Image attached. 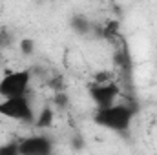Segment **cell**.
<instances>
[{"label":"cell","mask_w":157,"mask_h":155,"mask_svg":"<svg viewBox=\"0 0 157 155\" xmlns=\"http://www.w3.org/2000/svg\"><path fill=\"white\" fill-rule=\"evenodd\" d=\"M135 115H137V104L133 100H124V102H113L104 108H97V112L93 113V122L110 131L122 133L130 128Z\"/></svg>","instance_id":"6da1fadb"},{"label":"cell","mask_w":157,"mask_h":155,"mask_svg":"<svg viewBox=\"0 0 157 155\" xmlns=\"http://www.w3.org/2000/svg\"><path fill=\"white\" fill-rule=\"evenodd\" d=\"M0 115L18 120V122H26V124L35 122V112L31 108L28 95H17V97L2 99L0 100Z\"/></svg>","instance_id":"7a4b0ae2"},{"label":"cell","mask_w":157,"mask_h":155,"mask_svg":"<svg viewBox=\"0 0 157 155\" xmlns=\"http://www.w3.org/2000/svg\"><path fill=\"white\" fill-rule=\"evenodd\" d=\"M33 73L29 70H17L9 71L0 78V97H17V95H26L31 84Z\"/></svg>","instance_id":"3957f363"},{"label":"cell","mask_w":157,"mask_h":155,"mask_svg":"<svg viewBox=\"0 0 157 155\" xmlns=\"http://www.w3.org/2000/svg\"><path fill=\"white\" fill-rule=\"evenodd\" d=\"M121 93H122L121 86H119L117 82H113V80L102 82V84L93 82V84L90 86V97H91V100L95 102L97 108H104V106L113 104L119 99Z\"/></svg>","instance_id":"277c9868"},{"label":"cell","mask_w":157,"mask_h":155,"mask_svg":"<svg viewBox=\"0 0 157 155\" xmlns=\"http://www.w3.org/2000/svg\"><path fill=\"white\" fill-rule=\"evenodd\" d=\"M20 155H48L53 152V141L48 135H31L18 141Z\"/></svg>","instance_id":"5b68a950"},{"label":"cell","mask_w":157,"mask_h":155,"mask_svg":"<svg viewBox=\"0 0 157 155\" xmlns=\"http://www.w3.org/2000/svg\"><path fill=\"white\" fill-rule=\"evenodd\" d=\"M70 28L80 35V37H88L90 33H91V28H93V24L84 17V15H73L71 18H70Z\"/></svg>","instance_id":"8992f818"},{"label":"cell","mask_w":157,"mask_h":155,"mask_svg":"<svg viewBox=\"0 0 157 155\" xmlns=\"http://www.w3.org/2000/svg\"><path fill=\"white\" fill-rule=\"evenodd\" d=\"M101 39L110 40V42H119L121 37V24L117 20H108L101 26Z\"/></svg>","instance_id":"52a82bcc"},{"label":"cell","mask_w":157,"mask_h":155,"mask_svg":"<svg viewBox=\"0 0 157 155\" xmlns=\"http://www.w3.org/2000/svg\"><path fill=\"white\" fill-rule=\"evenodd\" d=\"M53 122H55V112H53V108L44 106L39 112V115L35 117L33 126H35L37 130H46V128H51Z\"/></svg>","instance_id":"ba28073f"},{"label":"cell","mask_w":157,"mask_h":155,"mask_svg":"<svg viewBox=\"0 0 157 155\" xmlns=\"http://www.w3.org/2000/svg\"><path fill=\"white\" fill-rule=\"evenodd\" d=\"M53 104L57 110H68L70 108V97L66 91H55L53 95Z\"/></svg>","instance_id":"9c48e42d"},{"label":"cell","mask_w":157,"mask_h":155,"mask_svg":"<svg viewBox=\"0 0 157 155\" xmlns=\"http://www.w3.org/2000/svg\"><path fill=\"white\" fill-rule=\"evenodd\" d=\"M18 49H20V53H22L24 57L33 55V53H35V40L28 39V37L20 39V40H18Z\"/></svg>","instance_id":"30bf717a"},{"label":"cell","mask_w":157,"mask_h":155,"mask_svg":"<svg viewBox=\"0 0 157 155\" xmlns=\"http://www.w3.org/2000/svg\"><path fill=\"white\" fill-rule=\"evenodd\" d=\"M0 155H20V150H18V141L7 142V144H2V146H0Z\"/></svg>","instance_id":"8fae6325"},{"label":"cell","mask_w":157,"mask_h":155,"mask_svg":"<svg viewBox=\"0 0 157 155\" xmlns=\"http://www.w3.org/2000/svg\"><path fill=\"white\" fill-rule=\"evenodd\" d=\"M48 88L53 89V91H64V78L60 75H55V77L48 78Z\"/></svg>","instance_id":"7c38bea8"},{"label":"cell","mask_w":157,"mask_h":155,"mask_svg":"<svg viewBox=\"0 0 157 155\" xmlns=\"http://www.w3.org/2000/svg\"><path fill=\"white\" fill-rule=\"evenodd\" d=\"M110 80H112V73H110L108 70L97 71V73L93 75V82H97V84H102V82H110Z\"/></svg>","instance_id":"4fadbf2b"},{"label":"cell","mask_w":157,"mask_h":155,"mask_svg":"<svg viewBox=\"0 0 157 155\" xmlns=\"http://www.w3.org/2000/svg\"><path fill=\"white\" fill-rule=\"evenodd\" d=\"M82 144H84V142H82V139H80V137H75V141H73V148H75V150H80V148H82Z\"/></svg>","instance_id":"5bb4252c"},{"label":"cell","mask_w":157,"mask_h":155,"mask_svg":"<svg viewBox=\"0 0 157 155\" xmlns=\"http://www.w3.org/2000/svg\"><path fill=\"white\" fill-rule=\"evenodd\" d=\"M2 46H4V31L0 29V47H2Z\"/></svg>","instance_id":"9a60e30c"}]
</instances>
